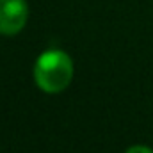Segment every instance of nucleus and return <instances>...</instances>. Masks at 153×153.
Returning <instances> with one entry per match:
<instances>
[{
  "mask_svg": "<svg viewBox=\"0 0 153 153\" xmlns=\"http://www.w3.org/2000/svg\"><path fill=\"white\" fill-rule=\"evenodd\" d=\"M73 76V62L68 53L61 50H50L41 53L34 66V78L39 89L45 93H61L64 91Z\"/></svg>",
  "mask_w": 153,
  "mask_h": 153,
  "instance_id": "1",
  "label": "nucleus"
},
{
  "mask_svg": "<svg viewBox=\"0 0 153 153\" xmlns=\"http://www.w3.org/2000/svg\"><path fill=\"white\" fill-rule=\"evenodd\" d=\"M126 153H153L148 146H143V144H137V146H132V148H128Z\"/></svg>",
  "mask_w": 153,
  "mask_h": 153,
  "instance_id": "3",
  "label": "nucleus"
},
{
  "mask_svg": "<svg viewBox=\"0 0 153 153\" xmlns=\"http://www.w3.org/2000/svg\"><path fill=\"white\" fill-rule=\"evenodd\" d=\"M27 16L29 7L25 0H0V34H18L27 23Z\"/></svg>",
  "mask_w": 153,
  "mask_h": 153,
  "instance_id": "2",
  "label": "nucleus"
}]
</instances>
